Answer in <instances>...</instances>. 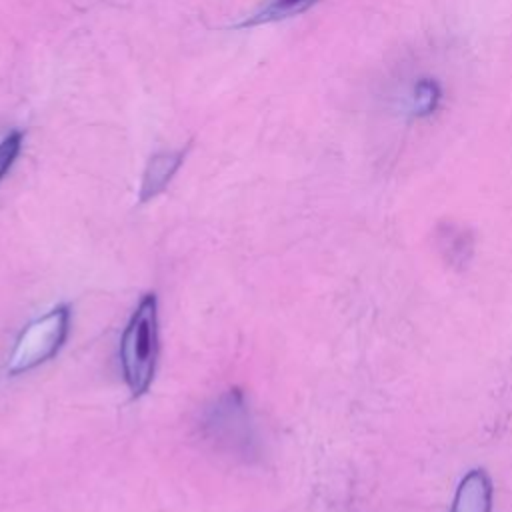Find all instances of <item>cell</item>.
<instances>
[{"instance_id": "52a82bcc", "label": "cell", "mask_w": 512, "mask_h": 512, "mask_svg": "<svg viewBox=\"0 0 512 512\" xmlns=\"http://www.w3.org/2000/svg\"><path fill=\"white\" fill-rule=\"evenodd\" d=\"M440 98H442V90H440L438 82L432 78H420L410 92L408 112L416 118L432 116L438 110Z\"/></svg>"}, {"instance_id": "ba28073f", "label": "cell", "mask_w": 512, "mask_h": 512, "mask_svg": "<svg viewBox=\"0 0 512 512\" xmlns=\"http://www.w3.org/2000/svg\"><path fill=\"white\" fill-rule=\"evenodd\" d=\"M22 148V132L14 130L0 142V180L6 176V172L12 168L16 156Z\"/></svg>"}, {"instance_id": "5b68a950", "label": "cell", "mask_w": 512, "mask_h": 512, "mask_svg": "<svg viewBox=\"0 0 512 512\" xmlns=\"http://www.w3.org/2000/svg\"><path fill=\"white\" fill-rule=\"evenodd\" d=\"M182 158H184V150L162 152V154H156L154 158H150V162L144 170L142 186H140V200L142 202L154 198L156 194H160L164 190V186L170 182V178L174 176V172L182 164Z\"/></svg>"}, {"instance_id": "8992f818", "label": "cell", "mask_w": 512, "mask_h": 512, "mask_svg": "<svg viewBox=\"0 0 512 512\" xmlns=\"http://www.w3.org/2000/svg\"><path fill=\"white\" fill-rule=\"evenodd\" d=\"M318 0H268L260 10H256L252 16L236 24V28H246V26H258V24H268L284 18H292L314 6Z\"/></svg>"}, {"instance_id": "7a4b0ae2", "label": "cell", "mask_w": 512, "mask_h": 512, "mask_svg": "<svg viewBox=\"0 0 512 512\" xmlns=\"http://www.w3.org/2000/svg\"><path fill=\"white\" fill-rule=\"evenodd\" d=\"M68 332L70 308L66 304H60L26 324L8 358V374L28 372L56 356L68 338Z\"/></svg>"}, {"instance_id": "6da1fadb", "label": "cell", "mask_w": 512, "mask_h": 512, "mask_svg": "<svg viewBox=\"0 0 512 512\" xmlns=\"http://www.w3.org/2000/svg\"><path fill=\"white\" fill-rule=\"evenodd\" d=\"M158 360V302L148 292L140 298L120 340V364L134 398L148 392Z\"/></svg>"}, {"instance_id": "3957f363", "label": "cell", "mask_w": 512, "mask_h": 512, "mask_svg": "<svg viewBox=\"0 0 512 512\" xmlns=\"http://www.w3.org/2000/svg\"><path fill=\"white\" fill-rule=\"evenodd\" d=\"M204 428L216 444L228 450H250L252 432L244 394L238 388L224 392L208 410Z\"/></svg>"}, {"instance_id": "277c9868", "label": "cell", "mask_w": 512, "mask_h": 512, "mask_svg": "<svg viewBox=\"0 0 512 512\" xmlns=\"http://www.w3.org/2000/svg\"><path fill=\"white\" fill-rule=\"evenodd\" d=\"M492 480L482 468H474L460 480L452 512H492Z\"/></svg>"}]
</instances>
